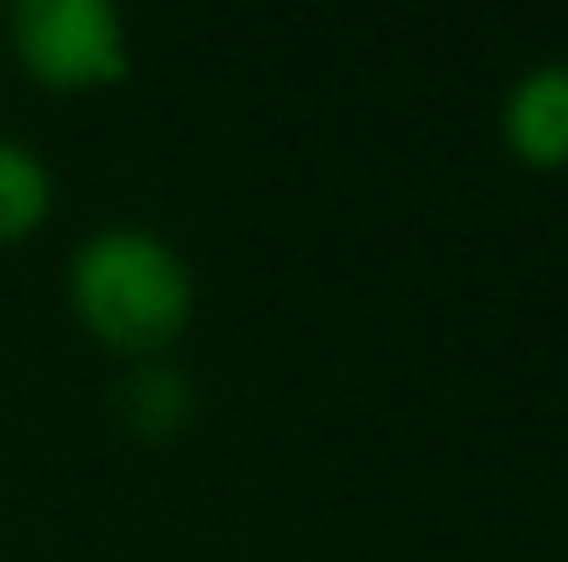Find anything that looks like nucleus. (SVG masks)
<instances>
[{
	"label": "nucleus",
	"instance_id": "1",
	"mask_svg": "<svg viewBox=\"0 0 568 562\" xmlns=\"http://www.w3.org/2000/svg\"><path fill=\"white\" fill-rule=\"evenodd\" d=\"M72 309L116 354H161L193 315L183 254L144 226H105L72 254Z\"/></svg>",
	"mask_w": 568,
	"mask_h": 562
},
{
	"label": "nucleus",
	"instance_id": "2",
	"mask_svg": "<svg viewBox=\"0 0 568 562\" xmlns=\"http://www.w3.org/2000/svg\"><path fill=\"white\" fill-rule=\"evenodd\" d=\"M6 28L17 61L50 89H89L128 72V33L105 0H17Z\"/></svg>",
	"mask_w": 568,
	"mask_h": 562
},
{
	"label": "nucleus",
	"instance_id": "5",
	"mask_svg": "<svg viewBox=\"0 0 568 562\" xmlns=\"http://www.w3.org/2000/svg\"><path fill=\"white\" fill-rule=\"evenodd\" d=\"M122 408H128V425L139 430V436H150V441H166L183 419H189V380L172 370V365H155V359H144L133 380L122 386Z\"/></svg>",
	"mask_w": 568,
	"mask_h": 562
},
{
	"label": "nucleus",
	"instance_id": "4",
	"mask_svg": "<svg viewBox=\"0 0 568 562\" xmlns=\"http://www.w3.org/2000/svg\"><path fill=\"white\" fill-rule=\"evenodd\" d=\"M50 210V172L44 161L17 144V139H0V243H17L28 237Z\"/></svg>",
	"mask_w": 568,
	"mask_h": 562
},
{
	"label": "nucleus",
	"instance_id": "3",
	"mask_svg": "<svg viewBox=\"0 0 568 562\" xmlns=\"http://www.w3.org/2000/svg\"><path fill=\"white\" fill-rule=\"evenodd\" d=\"M503 133L530 166L568 161V61H547L525 72L503 105Z\"/></svg>",
	"mask_w": 568,
	"mask_h": 562
}]
</instances>
